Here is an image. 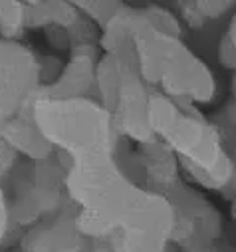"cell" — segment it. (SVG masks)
Returning <instances> with one entry per match:
<instances>
[{
	"mask_svg": "<svg viewBox=\"0 0 236 252\" xmlns=\"http://www.w3.org/2000/svg\"><path fill=\"white\" fill-rule=\"evenodd\" d=\"M74 4L80 10V14L91 20L99 30H103L107 22L125 6L123 2H115V0H111V2H107V0H84V2H74Z\"/></svg>",
	"mask_w": 236,
	"mask_h": 252,
	"instance_id": "obj_15",
	"label": "cell"
},
{
	"mask_svg": "<svg viewBox=\"0 0 236 252\" xmlns=\"http://www.w3.org/2000/svg\"><path fill=\"white\" fill-rule=\"evenodd\" d=\"M18 252H20V250H18Z\"/></svg>",
	"mask_w": 236,
	"mask_h": 252,
	"instance_id": "obj_23",
	"label": "cell"
},
{
	"mask_svg": "<svg viewBox=\"0 0 236 252\" xmlns=\"http://www.w3.org/2000/svg\"><path fill=\"white\" fill-rule=\"evenodd\" d=\"M181 161V169L195 185L220 191L234 181V161L224 147V135L197 107L181 105V113L161 139Z\"/></svg>",
	"mask_w": 236,
	"mask_h": 252,
	"instance_id": "obj_2",
	"label": "cell"
},
{
	"mask_svg": "<svg viewBox=\"0 0 236 252\" xmlns=\"http://www.w3.org/2000/svg\"><path fill=\"white\" fill-rule=\"evenodd\" d=\"M34 121L60 161L115 157L121 137L113 129L111 113L95 99H46L34 95Z\"/></svg>",
	"mask_w": 236,
	"mask_h": 252,
	"instance_id": "obj_1",
	"label": "cell"
},
{
	"mask_svg": "<svg viewBox=\"0 0 236 252\" xmlns=\"http://www.w3.org/2000/svg\"><path fill=\"white\" fill-rule=\"evenodd\" d=\"M137 161L149 185V191H155L167 197L179 187L181 161L163 141L155 139L151 143L139 145Z\"/></svg>",
	"mask_w": 236,
	"mask_h": 252,
	"instance_id": "obj_11",
	"label": "cell"
},
{
	"mask_svg": "<svg viewBox=\"0 0 236 252\" xmlns=\"http://www.w3.org/2000/svg\"><path fill=\"white\" fill-rule=\"evenodd\" d=\"M26 30V2H14V0L0 2V38L8 42H20Z\"/></svg>",
	"mask_w": 236,
	"mask_h": 252,
	"instance_id": "obj_14",
	"label": "cell"
},
{
	"mask_svg": "<svg viewBox=\"0 0 236 252\" xmlns=\"http://www.w3.org/2000/svg\"><path fill=\"white\" fill-rule=\"evenodd\" d=\"M224 38L228 40V44H230L232 50L236 52V12L232 14V18H230V22H228V30H226Z\"/></svg>",
	"mask_w": 236,
	"mask_h": 252,
	"instance_id": "obj_20",
	"label": "cell"
},
{
	"mask_svg": "<svg viewBox=\"0 0 236 252\" xmlns=\"http://www.w3.org/2000/svg\"><path fill=\"white\" fill-rule=\"evenodd\" d=\"M76 207L30 226L20 238V252H89V240L76 228Z\"/></svg>",
	"mask_w": 236,
	"mask_h": 252,
	"instance_id": "obj_9",
	"label": "cell"
},
{
	"mask_svg": "<svg viewBox=\"0 0 236 252\" xmlns=\"http://www.w3.org/2000/svg\"><path fill=\"white\" fill-rule=\"evenodd\" d=\"M80 16L82 14L74 2H64V0H32V2H26L28 30L70 28L78 22Z\"/></svg>",
	"mask_w": 236,
	"mask_h": 252,
	"instance_id": "obj_12",
	"label": "cell"
},
{
	"mask_svg": "<svg viewBox=\"0 0 236 252\" xmlns=\"http://www.w3.org/2000/svg\"><path fill=\"white\" fill-rule=\"evenodd\" d=\"M129 66L131 64H127V62L115 58V56H107V54H101V58L97 62V68H95V99L109 113L117 105L121 82H123V76H125Z\"/></svg>",
	"mask_w": 236,
	"mask_h": 252,
	"instance_id": "obj_13",
	"label": "cell"
},
{
	"mask_svg": "<svg viewBox=\"0 0 236 252\" xmlns=\"http://www.w3.org/2000/svg\"><path fill=\"white\" fill-rule=\"evenodd\" d=\"M2 187L12 226L30 228L56 217L70 203L66 193V171L54 157L16 165Z\"/></svg>",
	"mask_w": 236,
	"mask_h": 252,
	"instance_id": "obj_4",
	"label": "cell"
},
{
	"mask_svg": "<svg viewBox=\"0 0 236 252\" xmlns=\"http://www.w3.org/2000/svg\"><path fill=\"white\" fill-rule=\"evenodd\" d=\"M99 46H76L70 60L52 84L42 86L36 95L46 99H82L95 97V68L99 62Z\"/></svg>",
	"mask_w": 236,
	"mask_h": 252,
	"instance_id": "obj_8",
	"label": "cell"
},
{
	"mask_svg": "<svg viewBox=\"0 0 236 252\" xmlns=\"http://www.w3.org/2000/svg\"><path fill=\"white\" fill-rule=\"evenodd\" d=\"M10 215H8V203H6V195H4V187L0 181V244L4 242V238L8 236L10 230Z\"/></svg>",
	"mask_w": 236,
	"mask_h": 252,
	"instance_id": "obj_18",
	"label": "cell"
},
{
	"mask_svg": "<svg viewBox=\"0 0 236 252\" xmlns=\"http://www.w3.org/2000/svg\"><path fill=\"white\" fill-rule=\"evenodd\" d=\"M42 86L40 56L0 38V123L18 115Z\"/></svg>",
	"mask_w": 236,
	"mask_h": 252,
	"instance_id": "obj_6",
	"label": "cell"
},
{
	"mask_svg": "<svg viewBox=\"0 0 236 252\" xmlns=\"http://www.w3.org/2000/svg\"><path fill=\"white\" fill-rule=\"evenodd\" d=\"M232 187H234V193H236V169H234V181H232Z\"/></svg>",
	"mask_w": 236,
	"mask_h": 252,
	"instance_id": "obj_22",
	"label": "cell"
},
{
	"mask_svg": "<svg viewBox=\"0 0 236 252\" xmlns=\"http://www.w3.org/2000/svg\"><path fill=\"white\" fill-rule=\"evenodd\" d=\"M32 101L34 97L18 115L0 123V137L16 155L26 157L28 161H48L56 155V151L38 129L34 121Z\"/></svg>",
	"mask_w": 236,
	"mask_h": 252,
	"instance_id": "obj_10",
	"label": "cell"
},
{
	"mask_svg": "<svg viewBox=\"0 0 236 252\" xmlns=\"http://www.w3.org/2000/svg\"><path fill=\"white\" fill-rule=\"evenodd\" d=\"M66 171V193L76 209L89 211L119 228L141 191L117 165L115 157L60 161Z\"/></svg>",
	"mask_w": 236,
	"mask_h": 252,
	"instance_id": "obj_3",
	"label": "cell"
},
{
	"mask_svg": "<svg viewBox=\"0 0 236 252\" xmlns=\"http://www.w3.org/2000/svg\"><path fill=\"white\" fill-rule=\"evenodd\" d=\"M193 6H195V10L199 12V16L203 18L205 24L208 20L222 18L226 12H230L234 8L232 2H224V0H197V2H193Z\"/></svg>",
	"mask_w": 236,
	"mask_h": 252,
	"instance_id": "obj_16",
	"label": "cell"
},
{
	"mask_svg": "<svg viewBox=\"0 0 236 252\" xmlns=\"http://www.w3.org/2000/svg\"><path fill=\"white\" fill-rule=\"evenodd\" d=\"M230 92H232V99H234V109H236V72H234V78L230 82Z\"/></svg>",
	"mask_w": 236,
	"mask_h": 252,
	"instance_id": "obj_21",
	"label": "cell"
},
{
	"mask_svg": "<svg viewBox=\"0 0 236 252\" xmlns=\"http://www.w3.org/2000/svg\"><path fill=\"white\" fill-rule=\"evenodd\" d=\"M149 97L147 84L141 80L133 66L127 68L117 105L111 111L113 129L119 137L135 141L137 145H145L155 141V135L149 127Z\"/></svg>",
	"mask_w": 236,
	"mask_h": 252,
	"instance_id": "obj_7",
	"label": "cell"
},
{
	"mask_svg": "<svg viewBox=\"0 0 236 252\" xmlns=\"http://www.w3.org/2000/svg\"><path fill=\"white\" fill-rule=\"evenodd\" d=\"M218 60H220V64L226 70L236 72V52L232 50V46L228 44V40L224 36H222V40L218 44Z\"/></svg>",
	"mask_w": 236,
	"mask_h": 252,
	"instance_id": "obj_19",
	"label": "cell"
},
{
	"mask_svg": "<svg viewBox=\"0 0 236 252\" xmlns=\"http://www.w3.org/2000/svg\"><path fill=\"white\" fill-rule=\"evenodd\" d=\"M16 153L4 143V139L0 137V181H6L8 175L16 169Z\"/></svg>",
	"mask_w": 236,
	"mask_h": 252,
	"instance_id": "obj_17",
	"label": "cell"
},
{
	"mask_svg": "<svg viewBox=\"0 0 236 252\" xmlns=\"http://www.w3.org/2000/svg\"><path fill=\"white\" fill-rule=\"evenodd\" d=\"M175 217V207L165 195L141 189L131 213L115 230L119 252H167Z\"/></svg>",
	"mask_w": 236,
	"mask_h": 252,
	"instance_id": "obj_5",
	"label": "cell"
}]
</instances>
